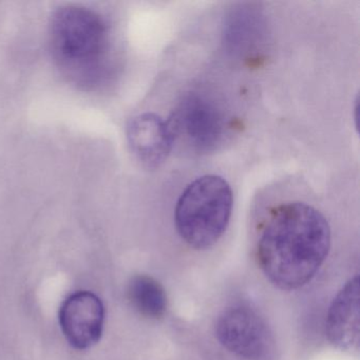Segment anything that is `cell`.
Instances as JSON below:
<instances>
[{"mask_svg": "<svg viewBox=\"0 0 360 360\" xmlns=\"http://www.w3.org/2000/svg\"><path fill=\"white\" fill-rule=\"evenodd\" d=\"M323 214L304 202H288L271 212L258 242V260L269 281L292 290L313 279L330 248Z\"/></svg>", "mask_w": 360, "mask_h": 360, "instance_id": "6da1fadb", "label": "cell"}, {"mask_svg": "<svg viewBox=\"0 0 360 360\" xmlns=\"http://www.w3.org/2000/svg\"><path fill=\"white\" fill-rule=\"evenodd\" d=\"M50 46L56 64L77 85L94 87L107 71L109 32L102 16L79 6L60 8L51 18Z\"/></svg>", "mask_w": 360, "mask_h": 360, "instance_id": "7a4b0ae2", "label": "cell"}, {"mask_svg": "<svg viewBox=\"0 0 360 360\" xmlns=\"http://www.w3.org/2000/svg\"><path fill=\"white\" fill-rule=\"evenodd\" d=\"M233 206V191L225 179L216 174L200 176L179 197L174 210L176 231L191 248H210L226 231Z\"/></svg>", "mask_w": 360, "mask_h": 360, "instance_id": "3957f363", "label": "cell"}, {"mask_svg": "<svg viewBox=\"0 0 360 360\" xmlns=\"http://www.w3.org/2000/svg\"><path fill=\"white\" fill-rule=\"evenodd\" d=\"M170 130L184 136L195 150L208 153L221 144L226 132L224 113L210 96L189 92L182 98L167 121Z\"/></svg>", "mask_w": 360, "mask_h": 360, "instance_id": "277c9868", "label": "cell"}, {"mask_svg": "<svg viewBox=\"0 0 360 360\" xmlns=\"http://www.w3.org/2000/svg\"><path fill=\"white\" fill-rule=\"evenodd\" d=\"M221 345L231 353L248 360H271L275 340L264 320L248 307H229L216 324Z\"/></svg>", "mask_w": 360, "mask_h": 360, "instance_id": "5b68a950", "label": "cell"}, {"mask_svg": "<svg viewBox=\"0 0 360 360\" xmlns=\"http://www.w3.org/2000/svg\"><path fill=\"white\" fill-rule=\"evenodd\" d=\"M105 309L102 300L87 290L75 292L60 307V323L67 341L77 349L98 342L104 328Z\"/></svg>", "mask_w": 360, "mask_h": 360, "instance_id": "8992f818", "label": "cell"}, {"mask_svg": "<svg viewBox=\"0 0 360 360\" xmlns=\"http://www.w3.org/2000/svg\"><path fill=\"white\" fill-rule=\"evenodd\" d=\"M127 140L134 157L149 168H157L169 157L174 138L167 121L155 113L136 115L127 126Z\"/></svg>", "mask_w": 360, "mask_h": 360, "instance_id": "52a82bcc", "label": "cell"}, {"mask_svg": "<svg viewBox=\"0 0 360 360\" xmlns=\"http://www.w3.org/2000/svg\"><path fill=\"white\" fill-rule=\"evenodd\" d=\"M326 335L341 351H359V277L349 279L339 290L328 309Z\"/></svg>", "mask_w": 360, "mask_h": 360, "instance_id": "ba28073f", "label": "cell"}, {"mask_svg": "<svg viewBox=\"0 0 360 360\" xmlns=\"http://www.w3.org/2000/svg\"><path fill=\"white\" fill-rule=\"evenodd\" d=\"M128 299L138 313L150 319L163 317L167 309L165 290L150 276L136 275L130 280Z\"/></svg>", "mask_w": 360, "mask_h": 360, "instance_id": "9c48e42d", "label": "cell"}, {"mask_svg": "<svg viewBox=\"0 0 360 360\" xmlns=\"http://www.w3.org/2000/svg\"><path fill=\"white\" fill-rule=\"evenodd\" d=\"M258 16L250 10H239L231 14L226 26L227 45L236 52H246L259 31Z\"/></svg>", "mask_w": 360, "mask_h": 360, "instance_id": "30bf717a", "label": "cell"}]
</instances>
